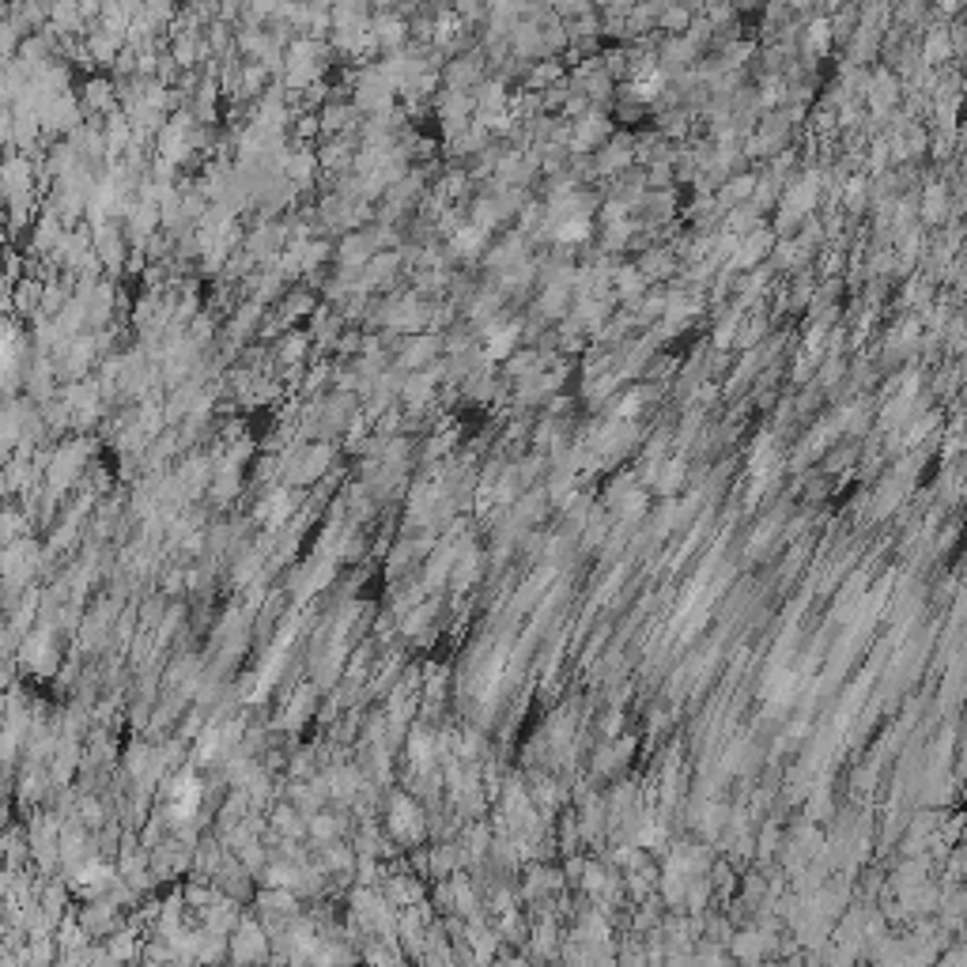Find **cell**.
<instances>
[{"mask_svg": "<svg viewBox=\"0 0 967 967\" xmlns=\"http://www.w3.org/2000/svg\"><path fill=\"white\" fill-rule=\"evenodd\" d=\"M945 216H949V197H945V186L934 182V186H926V197H922V220L945 223Z\"/></svg>", "mask_w": 967, "mask_h": 967, "instance_id": "obj_4", "label": "cell"}, {"mask_svg": "<svg viewBox=\"0 0 967 967\" xmlns=\"http://www.w3.org/2000/svg\"><path fill=\"white\" fill-rule=\"evenodd\" d=\"M484 340H488V356H507L518 340V325H488Z\"/></svg>", "mask_w": 967, "mask_h": 967, "instance_id": "obj_5", "label": "cell"}, {"mask_svg": "<svg viewBox=\"0 0 967 967\" xmlns=\"http://www.w3.org/2000/svg\"><path fill=\"white\" fill-rule=\"evenodd\" d=\"M446 8L458 19H465L473 31H480V23L488 19V4L484 0H446Z\"/></svg>", "mask_w": 967, "mask_h": 967, "instance_id": "obj_6", "label": "cell"}, {"mask_svg": "<svg viewBox=\"0 0 967 967\" xmlns=\"http://www.w3.org/2000/svg\"><path fill=\"white\" fill-rule=\"evenodd\" d=\"M401 0H371V8L374 12H390V8H397Z\"/></svg>", "mask_w": 967, "mask_h": 967, "instance_id": "obj_8", "label": "cell"}, {"mask_svg": "<svg viewBox=\"0 0 967 967\" xmlns=\"http://www.w3.org/2000/svg\"><path fill=\"white\" fill-rule=\"evenodd\" d=\"M699 12V0H669L662 8V16H658V23H654V31L658 34H684L688 31V23L696 19Z\"/></svg>", "mask_w": 967, "mask_h": 967, "instance_id": "obj_2", "label": "cell"}, {"mask_svg": "<svg viewBox=\"0 0 967 967\" xmlns=\"http://www.w3.org/2000/svg\"><path fill=\"white\" fill-rule=\"evenodd\" d=\"M881 38H884V31L858 23V27L850 31V38H847V61H850V65H869V61H877V53H881Z\"/></svg>", "mask_w": 967, "mask_h": 967, "instance_id": "obj_1", "label": "cell"}, {"mask_svg": "<svg viewBox=\"0 0 967 967\" xmlns=\"http://www.w3.org/2000/svg\"><path fill=\"white\" fill-rule=\"evenodd\" d=\"M560 80H567V65H563L560 57H541V61H533V65L526 68V91H544V87L560 84Z\"/></svg>", "mask_w": 967, "mask_h": 967, "instance_id": "obj_3", "label": "cell"}, {"mask_svg": "<svg viewBox=\"0 0 967 967\" xmlns=\"http://www.w3.org/2000/svg\"><path fill=\"white\" fill-rule=\"evenodd\" d=\"M484 242H488V231H480V227H465V231H458V235H454V254L476 257L480 250H484Z\"/></svg>", "mask_w": 967, "mask_h": 967, "instance_id": "obj_7", "label": "cell"}]
</instances>
